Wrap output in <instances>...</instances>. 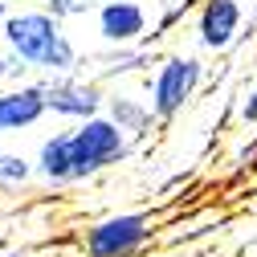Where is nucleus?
I'll list each match as a JSON object with an SVG mask.
<instances>
[{"mask_svg":"<svg viewBox=\"0 0 257 257\" xmlns=\"http://www.w3.org/2000/svg\"><path fill=\"white\" fill-rule=\"evenodd\" d=\"M49 114L45 106V86H13L0 90V135H17L37 126Z\"/></svg>","mask_w":257,"mask_h":257,"instance_id":"obj_6","label":"nucleus"},{"mask_svg":"<svg viewBox=\"0 0 257 257\" xmlns=\"http://www.w3.org/2000/svg\"><path fill=\"white\" fill-rule=\"evenodd\" d=\"M37 172H41L49 184H70V131L41 143V151H37Z\"/></svg>","mask_w":257,"mask_h":257,"instance_id":"obj_9","label":"nucleus"},{"mask_svg":"<svg viewBox=\"0 0 257 257\" xmlns=\"http://www.w3.org/2000/svg\"><path fill=\"white\" fill-rule=\"evenodd\" d=\"M98 33L110 45H131L147 33V9L135 0H106L98 9Z\"/></svg>","mask_w":257,"mask_h":257,"instance_id":"obj_8","label":"nucleus"},{"mask_svg":"<svg viewBox=\"0 0 257 257\" xmlns=\"http://www.w3.org/2000/svg\"><path fill=\"white\" fill-rule=\"evenodd\" d=\"M241 33V5L237 0H204L196 17V37L204 49H229Z\"/></svg>","mask_w":257,"mask_h":257,"instance_id":"obj_7","label":"nucleus"},{"mask_svg":"<svg viewBox=\"0 0 257 257\" xmlns=\"http://www.w3.org/2000/svg\"><path fill=\"white\" fill-rule=\"evenodd\" d=\"M241 114H245V122H257V90L249 94V102L241 106Z\"/></svg>","mask_w":257,"mask_h":257,"instance_id":"obj_12","label":"nucleus"},{"mask_svg":"<svg viewBox=\"0 0 257 257\" xmlns=\"http://www.w3.org/2000/svg\"><path fill=\"white\" fill-rule=\"evenodd\" d=\"M13 66H21V61H17L13 53H9V57H5V53H0V78H9V74H13Z\"/></svg>","mask_w":257,"mask_h":257,"instance_id":"obj_13","label":"nucleus"},{"mask_svg":"<svg viewBox=\"0 0 257 257\" xmlns=\"http://www.w3.org/2000/svg\"><path fill=\"white\" fill-rule=\"evenodd\" d=\"M200 78H204V66H200L196 57L176 53V57H164V61H159V70H155V78H151V110H155V118L180 114L184 102L196 94Z\"/></svg>","mask_w":257,"mask_h":257,"instance_id":"obj_3","label":"nucleus"},{"mask_svg":"<svg viewBox=\"0 0 257 257\" xmlns=\"http://www.w3.org/2000/svg\"><path fill=\"white\" fill-rule=\"evenodd\" d=\"M0 257H13V253H0Z\"/></svg>","mask_w":257,"mask_h":257,"instance_id":"obj_15","label":"nucleus"},{"mask_svg":"<svg viewBox=\"0 0 257 257\" xmlns=\"http://www.w3.org/2000/svg\"><path fill=\"white\" fill-rule=\"evenodd\" d=\"M147 216L139 212H122V216H106L86 233V253L90 257H126L147 241Z\"/></svg>","mask_w":257,"mask_h":257,"instance_id":"obj_4","label":"nucleus"},{"mask_svg":"<svg viewBox=\"0 0 257 257\" xmlns=\"http://www.w3.org/2000/svg\"><path fill=\"white\" fill-rule=\"evenodd\" d=\"M29 176H33L29 159H21V155H0V184H25Z\"/></svg>","mask_w":257,"mask_h":257,"instance_id":"obj_11","label":"nucleus"},{"mask_svg":"<svg viewBox=\"0 0 257 257\" xmlns=\"http://www.w3.org/2000/svg\"><path fill=\"white\" fill-rule=\"evenodd\" d=\"M131 151V135L110 114H90L70 131V184L90 180L114 164H122Z\"/></svg>","mask_w":257,"mask_h":257,"instance_id":"obj_2","label":"nucleus"},{"mask_svg":"<svg viewBox=\"0 0 257 257\" xmlns=\"http://www.w3.org/2000/svg\"><path fill=\"white\" fill-rule=\"evenodd\" d=\"M5 17H9V0H0V25H5Z\"/></svg>","mask_w":257,"mask_h":257,"instance_id":"obj_14","label":"nucleus"},{"mask_svg":"<svg viewBox=\"0 0 257 257\" xmlns=\"http://www.w3.org/2000/svg\"><path fill=\"white\" fill-rule=\"evenodd\" d=\"M110 118L122 126L126 135H143L147 126H151V118H155V110H151V102L143 106V102H135V98H110Z\"/></svg>","mask_w":257,"mask_h":257,"instance_id":"obj_10","label":"nucleus"},{"mask_svg":"<svg viewBox=\"0 0 257 257\" xmlns=\"http://www.w3.org/2000/svg\"><path fill=\"white\" fill-rule=\"evenodd\" d=\"M45 106L61 118H90L98 114L102 106V90L98 82H82V78H70V74H57V82L45 86Z\"/></svg>","mask_w":257,"mask_h":257,"instance_id":"obj_5","label":"nucleus"},{"mask_svg":"<svg viewBox=\"0 0 257 257\" xmlns=\"http://www.w3.org/2000/svg\"><path fill=\"white\" fill-rule=\"evenodd\" d=\"M5 45L9 53L29 70L41 74H74L78 66V49L61 29V17L49 9H29V13H9L5 17Z\"/></svg>","mask_w":257,"mask_h":257,"instance_id":"obj_1","label":"nucleus"}]
</instances>
